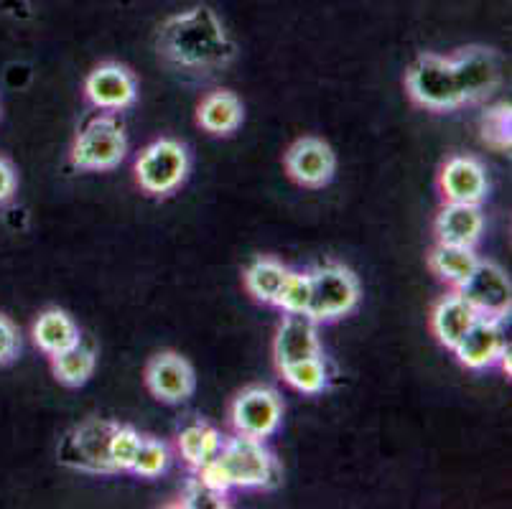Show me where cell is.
Returning <instances> with one entry per match:
<instances>
[{"label":"cell","mask_w":512,"mask_h":509,"mask_svg":"<svg viewBox=\"0 0 512 509\" xmlns=\"http://www.w3.org/2000/svg\"><path fill=\"white\" fill-rule=\"evenodd\" d=\"M186 176H189V151L179 140H153L136 158V181L151 196L174 194Z\"/></svg>","instance_id":"6"},{"label":"cell","mask_w":512,"mask_h":509,"mask_svg":"<svg viewBox=\"0 0 512 509\" xmlns=\"http://www.w3.org/2000/svg\"><path fill=\"white\" fill-rule=\"evenodd\" d=\"M360 303V283L355 273L342 265H324L311 270V303L306 314L316 324L344 319Z\"/></svg>","instance_id":"7"},{"label":"cell","mask_w":512,"mask_h":509,"mask_svg":"<svg viewBox=\"0 0 512 509\" xmlns=\"http://www.w3.org/2000/svg\"><path fill=\"white\" fill-rule=\"evenodd\" d=\"M477 263L479 255L474 247L449 245V242H439V245L431 250V255H428L431 270H434L441 280H446L449 286H454V291L474 273Z\"/></svg>","instance_id":"22"},{"label":"cell","mask_w":512,"mask_h":509,"mask_svg":"<svg viewBox=\"0 0 512 509\" xmlns=\"http://www.w3.org/2000/svg\"><path fill=\"white\" fill-rule=\"evenodd\" d=\"M477 319V311L469 306L467 298L454 291L436 303L434 314H431V329H434V336L446 349H454Z\"/></svg>","instance_id":"18"},{"label":"cell","mask_w":512,"mask_h":509,"mask_svg":"<svg viewBox=\"0 0 512 509\" xmlns=\"http://www.w3.org/2000/svg\"><path fill=\"white\" fill-rule=\"evenodd\" d=\"M311 303V273L291 270L276 298V308L283 314H306Z\"/></svg>","instance_id":"27"},{"label":"cell","mask_w":512,"mask_h":509,"mask_svg":"<svg viewBox=\"0 0 512 509\" xmlns=\"http://www.w3.org/2000/svg\"><path fill=\"white\" fill-rule=\"evenodd\" d=\"M18 189V174L16 166L11 163V158L0 156V207L8 204L16 196Z\"/></svg>","instance_id":"32"},{"label":"cell","mask_w":512,"mask_h":509,"mask_svg":"<svg viewBox=\"0 0 512 509\" xmlns=\"http://www.w3.org/2000/svg\"><path fill=\"white\" fill-rule=\"evenodd\" d=\"M21 352V336L16 324L6 314H0V367L11 364Z\"/></svg>","instance_id":"31"},{"label":"cell","mask_w":512,"mask_h":509,"mask_svg":"<svg viewBox=\"0 0 512 509\" xmlns=\"http://www.w3.org/2000/svg\"><path fill=\"white\" fill-rule=\"evenodd\" d=\"M319 324L309 314H286L278 326L276 342H273V357L278 370L288 364L304 362V359L319 357Z\"/></svg>","instance_id":"16"},{"label":"cell","mask_w":512,"mask_h":509,"mask_svg":"<svg viewBox=\"0 0 512 509\" xmlns=\"http://www.w3.org/2000/svg\"><path fill=\"white\" fill-rule=\"evenodd\" d=\"M171 464V451L164 441H156L151 436H143L138 456L130 466V474L141 476V479H156L164 474Z\"/></svg>","instance_id":"26"},{"label":"cell","mask_w":512,"mask_h":509,"mask_svg":"<svg viewBox=\"0 0 512 509\" xmlns=\"http://www.w3.org/2000/svg\"><path fill=\"white\" fill-rule=\"evenodd\" d=\"M222 443H225V436L217 428L209 423H192L176 436V451L189 469L202 471L217 459Z\"/></svg>","instance_id":"21"},{"label":"cell","mask_w":512,"mask_h":509,"mask_svg":"<svg viewBox=\"0 0 512 509\" xmlns=\"http://www.w3.org/2000/svg\"><path fill=\"white\" fill-rule=\"evenodd\" d=\"M510 105H497L482 118V140L495 151H510L512 143Z\"/></svg>","instance_id":"29"},{"label":"cell","mask_w":512,"mask_h":509,"mask_svg":"<svg viewBox=\"0 0 512 509\" xmlns=\"http://www.w3.org/2000/svg\"><path fill=\"white\" fill-rule=\"evenodd\" d=\"M209 487L230 494V489H273L281 484L283 469L265 441L248 436L225 438L220 454L197 471Z\"/></svg>","instance_id":"2"},{"label":"cell","mask_w":512,"mask_h":509,"mask_svg":"<svg viewBox=\"0 0 512 509\" xmlns=\"http://www.w3.org/2000/svg\"><path fill=\"white\" fill-rule=\"evenodd\" d=\"M230 420L237 436L268 441L281 428L283 403L271 387H248L232 403Z\"/></svg>","instance_id":"8"},{"label":"cell","mask_w":512,"mask_h":509,"mask_svg":"<svg viewBox=\"0 0 512 509\" xmlns=\"http://www.w3.org/2000/svg\"><path fill=\"white\" fill-rule=\"evenodd\" d=\"M408 95L416 105L434 112H449L464 107V97L456 84L449 56L421 54L406 74Z\"/></svg>","instance_id":"3"},{"label":"cell","mask_w":512,"mask_h":509,"mask_svg":"<svg viewBox=\"0 0 512 509\" xmlns=\"http://www.w3.org/2000/svg\"><path fill=\"white\" fill-rule=\"evenodd\" d=\"M115 423L90 418L62 438L57 448L59 464L82 474H115L110 461V438Z\"/></svg>","instance_id":"5"},{"label":"cell","mask_w":512,"mask_h":509,"mask_svg":"<svg viewBox=\"0 0 512 509\" xmlns=\"http://www.w3.org/2000/svg\"><path fill=\"white\" fill-rule=\"evenodd\" d=\"M484 232V214L479 204L446 202L436 217V237L449 245L477 247Z\"/></svg>","instance_id":"17"},{"label":"cell","mask_w":512,"mask_h":509,"mask_svg":"<svg viewBox=\"0 0 512 509\" xmlns=\"http://www.w3.org/2000/svg\"><path fill=\"white\" fill-rule=\"evenodd\" d=\"M288 273H291V268L278 263L276 258H258L245 270V288H248L255 301L276 306V298L281 293L283 283H286Z\"/></svg>","instance_id":"23"},{"label":"cell","mask_w":512,"mask_h":509,"mask_svg":"<svg viewBox=\"0 0 512 509\" xmlns=\"http://www.w3.org/2000/svg\"><path fill=\"white\" fill-rule=\"evenodd\" d=\"M49 359H51V372H54V377L67 387L85 385V382L92 377V372H95V364H97L95 349L85 347L82 342L64 349V352L54 354V357Z\"/></svg>","instance_id":"24"},{"label":"cell","mask_w":512,"mask_h":509,"mask_svg":"<svg viewBox=\"0 0 512 509\" xmlns=\"http://www.w3.org/2000/svg\"><path fill=\"white\" fill-rule=\"evenodd\" d=\"M31 336H34V344L46 357H54V354L82 342L79 326L62 308H49V311L39 314V319L34 321V329H31Z\"/></svg>","instance_id":"19"},{"label":"cell","mask_w":512,"mask_h":509,"mask_svg":"<svg viewBox=\"0 0 512 509\" xmlns=\"http://www.w3.org/2000/svg\"><path fill=\"white\" fill-rule=\"evenodd\" d=\"M146 387L161 403L179 405L194 395L197 377L181 354L161 352L146 364Z\"/></svg>","instance_id":"12"},{"label":"cell","mask_w":512,"mask_h":509,"mask_svg":"<svg viewBox=\"0 0 512 509\" xmlns=\"http://www.w3.org/2000/svg\"><path fill=\"white\" fill-rule=\"evenodd\" d=\"M128 156V135L113 115L90 120L72 146V163L79 171H113Z\"/></svg>","instance_id":"4"},{"label":"cell","mask_w":512,"mask_h":509,"mask_svg":"<svg viewBox=\"0 0 512 509\" xmlns=\"http://www.w3.org/2000/svg\"><path fill=\"white\" fill-rule=\"evenodd\" d=\"M158 54L181 69H214L230 62L235 44L212 8L197 6L161 26Z\"/></svg>","instance_id":"1"},{"label":"cell","mask_w":512,"mask_h":509,"mask_svg":"<svg viewBox=\"0 0 512 509\" xmlns=\"http://www.w3.org/2000/svg\"><path fill=\"white\" fill-rule=\"evenodd\" d=\"M482 319L505 321L512 306V286L505 270L490 260H479L474 273L456 288Z\"/></svg>","instance_id":"9"},{"label":"cell","mask_w":512,"mask_h":509,"mask_svg":"<svg viewBox=\"0 0 512 509\" xmlns=\"http://www.w3.org/2000/svg\"><path fill=\"white\" fill-rule=\"evenodd\" d=\"M242 102L235 92L214 90L199 102L197 123L209 135H232L242 125Z\"/></svg>","instance_id":"20"},{"label":"cell","mask_w":512,"mask_h":509,"mask_svg":"<svg viewBox=\"0 0 512 509\" xmlns=\"http://www.w3.org/2000/svg\"><path fill=\"white\" fill-rule=\"evenodd\" d=\"M141 441L143 436L136 428L118 426V423H115L113 438H110V461H113L115 474H120V471H128L130 474V466L136 461Z\"/></svg>","instance_id":"28"},{"label":"cell","mask_w":512,"mask_h":509,"mask_svg":"<svg viewBox=\"0 0 512 509\" xmlns=\"http://www.w3.org/2000/svg\"><path fill=\"white\" fill-rule=\"evenodd\" d=\"M281 375L286 380V385H291L293 390L304 392V395H319V392L327 390L329 385V372L324 359L311 357L304 359V362L288 364V367H281Z\"/></svg>","instance_id":"25"},{"label":"cell","mask_w":512,"mask_h":509,"mask_svg":"<svg viewBox=\"0 0 512 509\" xmlns=\"http://www.w3.org/2000/svg\"><path fill=\"white\" fill-rule=\"evenodd\" d=\"M286 171L296 184L306 186V189H321L334 179L337 158L327 140L301 138L288 148Z\"/></svg>","instance_id":"13"},{"label":"cell","mask_w":512,"mask_h":509,"mask_svg":"<svg viewBox=\"0 0 512 509\" xmlns=\"http://www.w3.org/2000/svg\"><path fill=\"white\" fill-rule=\"evenodd\" d=\"M507 342H505V329H502V321L497 319H482L479 316L472 324V329L459 339L451 352L456 354V359L467 367V370L482 372L492 370L495 364H500V357L505 354Z\"/></svg>","instance_id":"14"},{"label":"cell","mask_w":512,"mask_h":509,"mask_svg":"<svg viewBox=\"0 0 512 509\" xmlns=\"http://www.w3.org/2000/svg\"><path fill=\"white\" fill-rule=\"evenodd\" d=\"M85 97L95 110L120 112L136 105L138 82L123 64H100L85 79Z\"/></svg>","instance_id":"11"},{"label":"cell","mask_w":512,"mask_h":509,"mask_svg":"<svg viewBox=\"0 0 512 509\" xmlns=\"http://www.w3.org/2000/svg\"><path fill=\"white\" fill-rule=\"evenodd\" d=\"M449 59L464 105L487 100L500 87L502 72L495 51L484 49V46H469V49L456 51Z\"/></svg>","instance_id":"10"},{"label":"cell","mask_w":512,"mask_h":509,"mask_svg":"<svg viewBox=\"0 0 512 509\" xmlns=\"http://www.w3.org/2000/svg\"><path fill=\"white\" fill-rule=\"evenodd\" d=\"M439 186L446 202L482 204L490 191V179L477 158L454 156L441 168Z\"/></svg>","instance_id":"15"},{"label":"cell","mask_w":512,"mask_h":509,"mask_svg":"<svg viewBox=\"0 0 512 509\" xmlns=\"http://www.w3.org/2000/svg\"><path fill=\"white\" fill-rule=\"evenodd\" d=\"M179 507H189V509H222V507H230L227 502V494L220 492V489L209 487L204 482L202 476H194L192 482L186 484L184 494H181V502Z\"/></svg>","instance_id":"30"}]
</instances>
